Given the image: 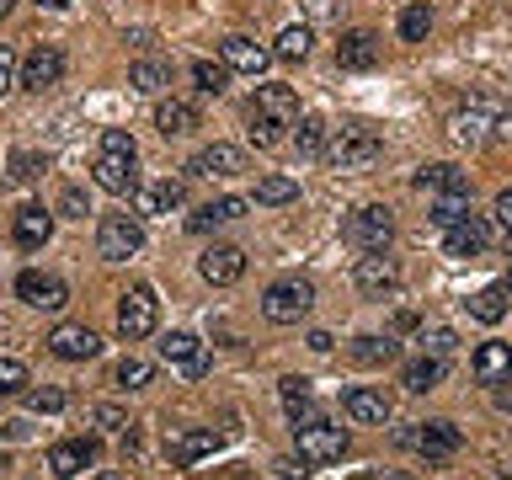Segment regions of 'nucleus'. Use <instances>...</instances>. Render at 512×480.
I'll return each instance as SVG.
<instances>
[{
    "label": "nucleus",
    "mask_w": 512,
    "mask_h": 480,
    "mask_svg": "<svg viewBox=\"0 0 512 480\" xmlns=\"http://www.w3.org/2000/svg\"><path fill=\"white\" fill-rule=\"evenodd\" d=\"M384 150V139H379V128H368V123H347V128H336V134L326 139V155L336 171H363V166H374Z\"/></svg>",
    "instance_id": "obj_1"
},
{
    "label": "nucleus",
    "mask_w": 512,
    "mask_h": 480,
    "mask_svg": "<svg viewBox=\"0 0 512 480\" xmlns=\"http://www.w3.org/2000/svg\"><path fill=\"white\" fill-rule=\"evenodd\" d=\"M448 128H454L459 144H486L491 134H507L512 118L502 112V102H496V96H470V102L454 112V123H448Z\"/></svg>",
    "instance_id": "obj_2"
},
{
    "label": "nucleus",
    "mask_w": 512,
    "mask_h": 480,
    "mask_svg": "<svg viewBox=\"0 0 512 480\" xmlns=\"http://www.w3.org/2000/svg\"><path fill=\"white\" fill-rule=\"evenodd\" d=\"M315 304V283L310 278H278L262 294V315L272 320V326H299L304 315H310Z\"/></svg>",
    "instance_id": "obj_3"
},
{
    "label": "nucleus",
    "mask_w": 512,
    "mask_h": 480,
    "mask_svg": "<svg viewBox=\"0 0 512 480\" xmlns=\"http://www.w3.org/2000/svg\"><path fill=\"white\" fill-rule=\"evenodd\" d=\"M144 246V219L139 214H102L96 224V256L102 262H128Z\"/></svg>",
    "instance_id": "obj_4"
},
{
    "label": "nucleus",
    "mask_w": 512,
    "mask_h": 480,
    "mask_svg": "<svg viewBox=\"0 0 512 480\" xmlns=\"http://www.w3.org/2000/svg\"><path fill=\"white\" fill-rule=\"evenodd\" d=\"M155 326H160V299H155V288H150V283H134V288L118 299V336H123V342H144Z\"/></svg>",
    "instance_id": "obj_5"
},
{
    "label": "nucleus",
    "mask_w": 512,
    "mask_h": 480,
    "mask_svg": "<svg viewBox=\"0 0 512 480\" xmlns=\"http://www.w3.org/2000/svg\"><path fill=\"white\" fill-rule=\"evenodd\" d=\"M160 363H171L182 379H203L208 368H214V352H208V342H198L192 331H171V336H160Z\"/></svg>",
    "instance_id": "obj_6"
},
{
    "label": "nucleus",
    "mask_w": 512,
    "mask_h": 480,
    "mask_svg": "<svg viewBox=\"0 0 512 480\" xmlns=\"http://www.w3.org/2000/svg\"><path fill=\"white\" fill-rule=\"evenodd\" d=\"M395 438L406 448H416L422 459H448V454H459V448H464V432L454 422H416V427H400Z\"/></svg>",
    "instance_id": "obj_7"
},
{
    "label": "nucleus",
    "mask_w": 512,
    "mask_h": 480,
    "mask_svg": "<svg viewBox=\"0 0 512 480\" xmlns=\"http://www.w3.org/2000/svg\"><path fill=\"white\" fill-rule=\"evenodd\" d=\"M347 240H352V246H358L363 256H368V251H390V240H395V219H390V208L363 203L358 214L347 219Z\"/></svg>",
    "instance_id": "obj_8"
},
{
    "label": "nucleus",
    "mask_w": 512,
    "mask_h": 480,
    "mask_svg": "<svg viewBox=\"0 0 512 480\" xmlns=\"http://www.w3.org/2000/svg\"><path fill=\"white\" fill-rule=\"evenodd\" d=\"M299 464H336L352 448L347 427H331V422H315V427H299Z\"/></svg>",
    "instance_id": "obj_9"
},
{
    "label": "nucleus",
    "mask_w": 512,
    "mask_h": 480,
    "mask_svg": "<svg viewBox=\"0 0 512 480\" xmlns=\"http://www.w3.org/2000/svg\"><path fill=\"white\" fill-rule=\"evenodd\" d=\"M16 299L32 304V310H48V315H59L64 304H70V288H64V278H54V272H38V267H27L22 278H16Z\"/></svg>",
    "instance_id": "obj_10"
},
{
    "label": "nucleus",
    "mask_w": 512,
    "mask_h": 480,
    "mask_svg": "<svg viewBox=\"0 0 512 480\" xmlns=\"http://www.w3.org/2000/svg\"><path fill=\"white\" fill-rule=\"evenodd\" d=\"M352 283H358V294L384 299V294H395V288H400V262H395L390 251H368V256H358Z\"/></svg>",
    "instance_id": "obj_11"
},
{
    "label": "nucleus",
    "mask_w": 512,
    "mask_h": 480,
    "mask_svg": "<svg viewBox=\"0 0 512 480\" xmlns=\"http://www.w3.org/2000/svg\"><path fill=\"white\" fill-rule=\"evenodd\" d=\"M96 187L112 192V198H128V192H139V160L134 155H107V150H96Z\"/></svg>",
    "instance_id": "obj_12"
},
{
    "label": "nucleus",
    "mask_w": 512,
    "mask_h": 480,
    "mask_svg": "<svg viewBox=\"0 0 512 480\" xmlns=\"http://www.w3.org/2000/svg\"><path fill=\"white\" fill-rule=\"evenodd\" d=\"M48 352H54V358H64V363H86V358H96V352H102V336H96L91 326L64 320V326L48 331Z\"/></svg>",
    "instance_id": "obj_13"
},
{
    "label": "nucleus",
    "mask_w": 512,
    "mask_h": 480,
    "mask_svg": "<svg viewBox=\"0 0 512 480\" xmlns=\"http://www.w3.org/2000/svg\"><path fill=\"white\" fill-rule=\"evenodd\" d=\"M187 203V182L182 176H160V182H144L134 192V214H176V208Z\"/></svg>",
    "instance_id": "obj_14"
},
{
    "label": "nucleus",
    "mask_w": 512,
    "mask_h": 480,
    "mask_svg": "<svg viewBox=\"0 0 512 480\" xmlns=\"http://www.w3.org/2000/svg\"><path fill=\"white\" fill-rule=\"evenodd\" d=\"M96 464V438H64L48 448V470H54V480H80Z\"/></svg>",
    "instance_id": "obj_15"
},
{
    "label": "nucleus",
    "mask_w": 512,
    "mask_h": 480,
    "mask_svg": "<svg viewBox=\"0 0 512 480\" xmlns=\"http://www.w3.org/2000/svg\"><path fill=\"white\" fill-rule=\"evenodd\" d=\"M240 171H246V155H240L235 144H203V150L187 160V176H219V182H230Z\"/></svg>",
    "instance_id": "obj_16"
},
{
    "label": "nucleus",
    "mask_w": 512,
    "mask_h": 480,
    "mask_svg": "<svg viewBox=\"0 0 512 480\" xmlns=\"http://www.w3.org/2000/svg\"><path fill=\"white\" fill-rule=\"evenodd\" d=\"M155 128H160L166 139H187L192 128H203V112H198V102H187V96H160Z\"/></svg>",
    "instance_id": "obj_17"
},
{
    "label": "nucleus",
    "mask_w": 512,
    "mask_h": 480,
    "mask_svg": "<svg viewBox=\"0 0 512 480\" xmlns=\"http://www.w3.org/2000/svg\"><path fill=\"white\" fill-rule=\"evenodd\" d=\"M342 411H347L358 427H384V422H390V395L374 390V384H358V390L342 395Z\"/></svg>",
    "instance_id": "obj_18"
},
{
    "label": "nucleus",
    "mask_w": 512,
    "mask_h": 480,
    "mask_svg": "<svg viewBox=\"0 0 512 480\" xmlns=\"http://www.w3.org/2000/svg\"><path fill=\"white\" fill-rule=\"evenodd\" d=\"M486 246H491V224L480 214H464L459 224H448V230H443V251L448 256H480Z\"/></svg>",
    "instance_id": "obj_19"
},
{
    "label": "nucleus",
    "mask_w": 512,
    "mask_h": 480,
    "mask_svg": "<svg viewBox=\"0 0 512 480\" xmlns=\"http://www.w3.org/2000/svg\"><path fill=\"white\" fill-rule=\"evenodd\" d=\"M59 75H64V54L54 43H38L32 54L22 59V86L27 91H48V86H59Z\"/></svg>",
    "instance_id": "obj_20"
},
{
    "label": "nucleus",
    "mask_w": 512,
    "mask_h": 480,
    "mask_svg": "<svg viewBox=\"0 0 512 480\" xmlns=\"http://www.w3.org/2000/svg\"><path fill=\"white\" fill-rule=\"evenodd\" d=\"M48 235H54V214L38 203H27V208H16V219H11V240L22 251H43L48 246Z\"/></svg>",
    "instance_id": "obj_21"
},
{
    "label": "nucleus",
    "mask_w": 512,
    "mask_h": 480,
    "mask_svg": "<svg viewBox=\"0 0 512 480\" xmlns=\"http://www.w3.org/2000/svg\"><path fill=\"white\" fill-rule=\"evenodd\" d=\"M198 272L214 288H230V283H240V272H246V251H240V246H208L198 256Z\"/></svg>",
    "instance_id": "obj_22"
},
{
    "label": "nucleus",
    "mask_w": 512,
    "mask_h": 480,
    "mask_svg": "<svg viewBox=\"0 0 512 480\" xmlns=\"http://www.w3.org/2000/svg\"><path fill=\"white\" fill-rule=\"evenodd\" d=\"M278 395H283V406H288V422L299 427H315V422H326V411L315 406V390H310V379H283L278 384Z\"/></svg>",
    "instance_id": "obj_23"
},
{
    "label": "nucleus",
    "mask_w": 512,
    "mask_h": 480,
    "mask_svg": "<svg viewBox=\"0 0 512 480\" xmlns=\"http://www.w3.org/2000/svg\"><path fill=\"white\" fill-rule=\"evenodd\" d=\"M219 448V432H208V427H192V432H171L166 438V454H171V464L176 470H187V464H198V459H208Z\"/></svg>",
    "instance_id": "obj_24"
},
{
    "label": "nucleus",
    "mask_w": 512,
    "mask_h": 480,
    "mask_svg": "<svg viewBox=\"0 0 512 480\" xmlns=\"http://www.w3.org/2000/svg\"><path fill=\"white\" fill-rule=\"evenodd\" d=\"M336 64H342V70H374V64H379V38L368 27L342 32V43H336Z\"/></svg>",
    "instance_id": "obj_25"
},
{
    "label": "nucleus",
    "mask_w": 512,
    "mask_h": 480,
    "mask_svg": "<svg viewBox=\"0 0 512 480\" xmlns=\"http://www.w3.org/2000/svg\"><path fill=\"white\" fill-rule=\"evenodd\" d=\"M224 64H230V70H240V75H262L267 64H272V48L256 43V38H246V32H235V38H224Z\"/></svg>",
    "instance_id": "obj_26"
},
{
    "label": "nucleus",
    "mask_w": 512,
    "mask_h": 480,
    "mask_svg": "<svg viewBox=\"0 0 512 480\" xmlns=\"http://www.w3.org/2000/svg\"><path fill=\"white\" fill-rule=\"evenodd\" d=\"M246 208H251L246 198H214V203L192 208V214H187V230H192V235H208V230H219V224H235Z\"/></svg>",
    "instance_id": "obj_27"
},
{
    "label": "nucleus",
    "mask_w": 512,
    "mask_h": 480,
    "mask_svg": "<svg viewBox=\"0 0 512 480\" xmlns=\"http://www.w3.org/2000/svg\"><path fill=\"white\" fill-rule=\"evenodd\" d=\"M416 187L438 192V198H448V192H464V198H470V176H464L459 166H448V160H432V166L416 171Z\"/></svg>",
    "instance_id": "obj_28"
},
{
    "label": "nucleus",
    "mask_w": 512,
    "mask_h": 480,
    "mask_svg": "<svg viewBox=\"0 0 512 480\" xmlns=\"http://www.w3.org/2000/svg\"><path fill=\"white\" fill-rule=\"evenodd\" d=\"M251 112H262V118H278V123H294V118H299V96L288 91V86H256Z\"/></svg>",
    "instance_id": "obj_29"
},
{
    "label": "nucleus",
    "mask_w": 512,
    "mask_h": 480,
    "mask_svg": "<svg viewBox=\"0 0 512 480\" xmlns=\"http://www.w3.org/2000/svg\"><path fill=\"white\" fill-rule=\"evenodd\" d=\"M475 379L480 384H502V379H512V347L507 342H486L475 352Z\"/></svg>",
    "instance_id": "obj_30"
},
{
    "label": "nucleus",
    "mask_w": 512,
    "mask_h": 480,
    "mask_svg": "<svg viewBox=\"0 0 512 480\" xmlns=\"http://www.w3.org/2000/svg\"><path fill=\"white\" fill-rule=\"evenodd\" d=\"M128 86L144 91V96H160V91H171V64L166 59H155V54H144L134 70H128Z\"/></svg>",
    "instance_id": "obj_31"
},
{
    "label": "nucleus",
    "mask_w": 512,
    "mask_h": 480,
    "mask_svg": "<svg viewBox=\"0 0 512 480\" xmlns=\"http://www.w3.org/2000/svg\"><path fill=\"white\" fill-rule=\"evenodd\" d=\"M443 374H448V363H443V358H432V352H422L416 363H406L400 384H406L411 395H427V390H438V384H443Z\"/></svg>",
    "instance_id": "obj_32"
},
{
    "label": "nucleus",
    "mask_w": 512,
    "mask_h": 480,
    "mask_svg": "<svg viewBox=\"0 0 512 480\" xmlns=\"http://www.w3.org/2000/svg\"><path fill=\"white\" fill-rule=\"evenodd\" d=\"M48 171V150H11L6 160V187H32Z\"/></svg>",
    "instance_id": "obj_33"
},
{
    "label": "nucleus",
    "mask_w": 512,
    "mask_h": 480,
    "mask_svg": "<svg viewBox=\"0 0 512 480\" xmlns=\"http://www.w3.org/2000/svg\"><path fill=\"white\" fill-rule=\"evenodd\" d=\"M470 315L480 320V326H496V320L507 315V288L502 283H491V288H480V294L470 299Z\"/></svg>",
    "instance_id": "obj_34"
},
{
    "label": "nucleus",
    "mask_w": 512,
    "mask_h": 480,
    "mask_svg": "<svg viewBox=\"0 0 512 480\" xmlns=\"http://www.w3.org/2000/svg\"><path fill=\"white\" fill-rule=\"evenodd\" d=\"M310 27L294 22V27H283L278 32V48H272V59H288V64H299V59H310Z\"/></svg>",
    "instance_id": "obj_35"
},
{
    "label": "nucleus",
    "mask_w": 512,
    "mask_h": 480,
    "mask_svg": "<svg viewBox=\"0 0 512 480\" xmlns=\"http://www.w3.org/2000/svg\"><path fill=\"white\" fill-rule=\"evenodd\" d=\"M395 352H400V342H395V336H358V342H352V358H358V363H368V368L390 363Z\"/></svg>",
    "instance_id": "obj_36"
},
{
    "label": "nucleus",
    "mask_w": 512,
    "mask_h": 480,
    "mask_svg": "<svg viewBox=\"0 0 512 480\" xmlns=\"http://www.w3.org/2000/svg\"><path fill=\"white\" fill-rule=\"evenodd\" d=\"M427 32H432V11H427V0H411V6L400 11V38H406V43H427Z\"/></svg>",
    "instance_id": "obj_37"
},
{
    "label": "nucleus",
    "mask_w": 512,
    "mask_h": 480,
    "mask_svg": "<svg viewBox=\"0 0 512 480\" xmlns=\"http://www.w3.org/2000/svg\"><path fill=\"white\" fill-rule=\"evenodd\" d=\"M294 198H299V182H294V176H262V182H256V203H267V208L294 203Z\"/></svg>",
    "instance_id": "obj_38"
},
{
    "label": "nucleus",
    "mask_w": 512,
    "mask_h": 480,
    "mask_svg": "<svg viewBox=\"0 0 512 480\" xmlns=\"http://www.w3.org/2000/svg\"><path fill=\"white\" fill-rule=\"evenodd\" d=\"M192 80H198V91L203 96H219L224 86H230V64H214V59H198V64H192Z\"/></svg>",
    "instance_id": "obj_39"
},
{
    "label": "nucleus",
    "mask_w": 512,
    "mask_h": 480,
    "mask_svg": "<svg viewBox=\"0 0 512 480\" xmlns=\"http://www.w3.org/2000/svg\"><path fill=\"white\" fill-rule=\"evenodd\" d=\"M283 128H288V123H278V118H262V112H251V107H246V134H251L256 150H272V144L283 139Z\"/></svg>",
    "instance_id": "obj_40"
},
{
    "label": "nucleus",
    "mask_w": 512,
    "mask_h": 480,
    "mask_svg": "<svg viewBox=\"0 0 512 480\" xmlns=\"http://www.w3.org/2000/svg\"><path fill=\"white\" fill-rule=\"evenodd\" d=\"M294 150H299V155H320V150H326V123H320L315 112H310V118H299V128H294Z\"/></svg>",
    "instance_id": "obj_41"
},
{
    "label": "nucleus",
    "mask_w": 512,
    "mask_h": 480,
    "mask_svg": "<svg viewBox=\"0 0 512 480\" xmlns=\"http://www.w3.org/2000/svg\"><path fill=\"white\" fill-rule=\"evenodd\" d=\"M464 214H470V198H464V192H448V198L432 203V224H438V230H448V224H459Z\"/></svg>",
    "instance_id": "obj_42"
},
{
    "label": "nucleus",
    "mask_w": 512,
    "mask_h": 480,
    "mask_svg": "<svg viewBox=\"0 0 512 480\" xmlns=\"http://www.w3.org/2000/svg\"><path fill=\"white\" fill-rule=\"evenodd\" d=\"M112 384H123V390H139V384H150V363L144 358H123L112 368Z\"/></svg>",
    "instance_id": "obj_43"
},
{
    "label": "nucleus",
    "mask_w": 512,
    "mask_h": 480,
    "mask_svg": "<svg viewBox=\"0 0 512 480\" xmlns=\"http://www.w3.org/2000/svg\"><path fill=\"white\" fill-rule=\"evenodd\" d=\"M22 390H27V363L0 358V395H22Z\"/></svg>",
    "instance_id": "obj_44"
},
{
    "label": "nucleus",
    "mask_w": 512,
    "mask_h": 480,
    "mask_svg": "<svg viewBox=\"0 0 512 480\" xmlns=\"http://www.w3.org/2000/svg\"><path fill=\"white\" fill-rule=\"evenodd\" d=\"M27 406L38 411V416H43V411L54 416V411H64V406H70V390H59V384H48V390H32V395H27Z\"/></svg>",
    "instance_id": "obj_45"
},
{
    "label": "nucleus",
    "mask_w": 512,
    "mask_h": 480,
    "mask_svg": "<svg viewBox=\"0 0 512 480\" xmlns=\"http://www.w3.org/2000/svg\"><path fill=\"white\" fill-rule=\"evenodd\" d=\"M16 86H22V59H16V48L0 43V96H11Z\"/></svg>",
    "instance_id": "obj_46"
},
{
    "label": "nucleus",
    "mask_w": 512,
    "mask_h": 480,
    "mask_svg": "<svg viewBox=\"0 0 512 480\" xmlns=\"http://www.w3.org/2000/svg\"><path fill=\"white\" fill-rule=\"evenodd\" d=\"M454 347H459V336L448 331V326H432V331H422V352H432V358H448Z\"/></svg>",
    "instance_id": "obj_47"
},
{
    "label": "nucleus",
    "mask_w": 512,
    "mask_h": 480,
    "mask_svg": "<svg viewBox=\"0 0 512 480\" xmlns=\"http://www.w3.org/2000/svg\"><path fill=\"white\" fill-rule=\"evenodd\" d=\"M59 214H64V219H86V214H91V198H86L80 187H64V192H59Z\"/></svg>",
    "instance_id": "obj_48"
},
{
    "label": "nucleus",
    "mask_w": 512,
    "mask_h": 480,
    "mask_svg": "<svg viewBox=\"0 0 512 480\" xmlns=\"http://www.w3.org/2000/svg\"><path fill=\"white\" fill-rule=\"evenodd\" d=\"M102 150H107V155H134V160H139V144H134V134H123V128H102Z\"/></svg>",
    "instance_id": "obj_49"
},
{
    "label": "nucleus",
    "mask_w": 512,
    "mask_h": 480,
    "mask_svg": "<svg viewBox=\"0 0 512 480\" xmlns=\"http://www.w3.org/2000/svg\"><path fill=\"white\" fill-rule=\"evenodd\" d=\"M91 422L102 427V432H123L128 427V411L123 406H91Z\"/></svg>",
    "instance_id": "obj_50"
},
{
    "label": "nucleus",
    "mask_w": 512,
    "mask_h": 480,
    "mask_svg": "<svg viewBox=\"0 0 512 480\" xmlns=\"http://www.w3.org/2000/svg\"><path fill=\"white\" fill-rule=\"evenodd\" d=\"M491 214H496V230L512 240V187H507V192H496V208H491Z\"/></svg>",
    "instance_id": "obj_51"
},
{
    "label": "nucleus",
    "mask_w": 512,
    "mask_h": 480,
    "mask_svg": "<svg viewBox=\"0 0 512 480\" xmlns=\"http://www.w3.org/2000/svg\"><path fill=\"white\" fill-rule=\"evenodd\" d=\"M310 347H315V352H331L336 342H331V331H315V336H310Z\"/></svg>",
    "instance_id": "obj_52"
},
{
    "label": "nucleus",
    "mask_w": 512,
    "mask_h": 480,
    "mask_svg": "<svg viewBox=\"0 0 512 480\" xmlns=\"http://www.w3.org/2000/svg\"><path fill=\"white\" fill-rule=\"evenodd\" d=\"M38 6H43V11H64L70 0H38Z\"/></svg>",
    "instance_id": "obj_53"
},
{
    "label": "nucleus",
    "mask_w": 512,
    "mask_h": 480,
    "mask_svg": "<svg viewBox=\"0 0 512 480\" xmlns=\"http://www.w3.org/2000/svg\"><path fill=\"white\" fill-rule=\"evenodd\" d=\"M363 480H400V475H395V470H384V475H379V470H368Z\"/></svg>",
    "instance_id": "obj_54"
},
{
    "label": "nucleus",
    "mask_w": 512,
    "mask_h": 480,
    "mask_svg": "<svg viewBox=\"0 0 512 480\" xmlns=\"http://www.w3.org/2000/svg\"><path fill=\"white\" fill-rule=\"evenodd\" d=\"M11 6H16V0H0V16H11Z\"/></svg>",
    "instance_id": "obj_55"
},
{
    "label": "nucleus",
    "mask_w": 512,
    "mask_h": 480,
    "mask_svg": "<svg viewBox=\"0 0 512 480\" xmlns=\"http://www.w3.org/2000/svg\"><path fill=\"white\" fill-rule=\"evenodd\" d=\"M96 480H123V475H118V470H107V475H96Z\"/></svg>",
    "instance_id": "obj_56"
},
{
    "label": "nucleus",
    "mask_w": 512,
    "mask_h": 480,
    "mask_svg": "<svg viewBox=\"0 0 512 480\" xmlns=\"http://www.w3.org/2000/svg\"><path fill=\"white\" fill-rule=\"evenodd\" d=\"M502 288H507V299H512V272H507V278H502Z\"/></svg>",
    "instance_id": "obj_57"
},
{
    "label": "nucleus",
    "mask_w": 512,
    "mask_h": 480,
    "mask_svg": "<svg viewBox=\"0 0 512 480\" xmlns=\"http://www.w3.org/2000/svg\"><path fill=\"white\" fill-rule=\"evenodd\" d=\"M0 470H6V454H0Z\"/></svg>",
    "instance_id": "obj_58"
}]
</instances>
